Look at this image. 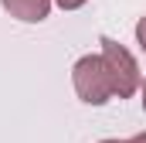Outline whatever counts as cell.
<instances>
[{
	"instance_id": "1",
	"label": "cell",
	"mask_w": 146,
	"mask_h": 143,
	"mask_svg": "<svg viewBox=\"0 0 146 143\" xmlns=\"http://www.w3.org/2000/svg\"><path fill=\"white\" fill-rule=\"evenodd\" d=\"M72 78H75V92H78V99L88 102V106H102V102H109L112 96H115L102 55H85V58H78Z\"/></svg>"
},
{
	"instance_id": "2",
	"label": "cell",
	"mask_w": 146,
	"mask_h": 143,
	"mask_svg": "<svg viewBox=\"0 0 146 143\" xmlns=\"http://www.w3.org/2000/svg\"><path fill=\"white\" fill-rule=\"evenodd\" d=\"M102 61H106V68H109L112 92H115L119 99H129V96L139 89V68H136L133 55H129L119 41L102 37Z\"/></svg>"
},
{
	"instance_id": "3",
	"label": "cell",
	"mask_w": 146,
	"mask_h": 143,
	"mask_svg": "<svg viewBox=\"0 0 146 143\" xmlns=\"http://www.w3.org/2000/svg\"><path fill=\"white\" fill-rule=\"evenodd\" d=\"M0 3H3V10H10V17L27 21V24L44 21L51 10V0H0Z\"/></svg>"
},
{
	"instance_id": "4",
	"label": "cell",
	"mask_w": 146,
	"mask_h": 143,
	"mask_svg": "<svg viewBox=\"0 0 146 143\" xmlns=\"http://www.w3.org/2000/svg\"><path fill=\"white\" fill-rule=\"evenodd\" d=\"M136 41H139V48L146 51V17H139V24H136Z\"/></svg>"
},
{
	"instance_id": "5",
	"label": "cell",
	"mask_w": 146,
	"mask_h": 143,
	"mask_svg": "<svg viewBox=\"0 0 146 143\" xmlns=\"http://www.w3.org/2000/svg\"><path fill=\"white\" fill-rule=\"evenodd\" d=\"M58 7H65V10H78L82 3H88V0H54Z\"/></svg>"
},
{
	"instance_id": "6",
	"label": "cell",
	"mask_w": 146,
	"mask_h": 143,
	"mask_svg": "<svg viewBox=\"0 0 146 143\" xmlns=\"http://www.w3.org/2000/svg\"><path fill=\"white\" fill-rule=\"evenodd\" d=\"M126 143H146V133H136L133 140H126Z\"/></svg>"
},
{
	"instance_id": "7",
	"label": "cell",
	"mask_w": 146,
	"mask_h": 143,
	"mask_svg": "<svg viewBox=\"0 0 146 143\" xmlns=\"http://www.w3.org/2000/svg\"><path fill=\"white\" fill-rule=\"evenodd\" d=\"M143 109H146V82H143Z\"/></svg>"
},
{
	"instance_id": "8",
	"label": "cell",
	"mask_w": 146,
	"mask_h": 143,
	"mask_svg": "<svg viewBox=\"0 0 146 143\" xmlns=\"http://www.w3.org/2000/svg\"><path fill=\"white\" fill-rule=\"evenodd\" d=\"M102 143H119V140H102Z\"/></svg>"
}]
</instances>
